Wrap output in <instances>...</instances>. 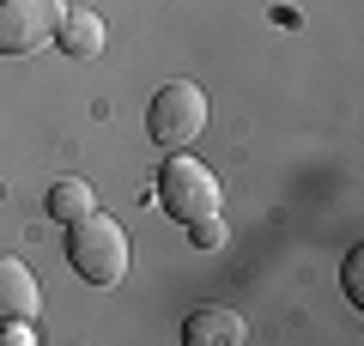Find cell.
Wrapping results in <instances>:
<instances>
[{
	"label": "cell",
	"instance_id": "5b68a950",
	"mask_svg": "<svg viewBox=\"0 0 364 346\" xmlns=\"http://www.w3.org/2000/svg\"><path fill=\"white\" fill-rule=\"evenodd\" d=\"M182 340L188 346H249V322L231 304H207L182 322Z\"/></svg>",
	"mask_w": 364,
	"mask_h": 346
},
{
	"label": "cell",
	"instance_id": "52a82bcc",
	"mask_svg": "<svg viewBox=\"0 0 364 346\" xmlns=\"http://www.w3.org/2000/svg\"><path fill=\"white\" fill-rule=\"evenodd\" d=\"M55 43H61L67 61H97L104 55V19L97 13H67L61 31H55Z\"/></svg>",
	"mask_w": 364,
	"mask_h": 346
},
{
	"label": "cell",
	"instance_id": "8992f818",
	"mask_svg": "<svg viewBox=\"0 0 364 346\" xmlns=\"http://www.w3.org/2000/svg\"><path fill=\"white\" fill-rule=\"evenodd\" d=\"M37 310H43V285H37V273H31L18 256H0V322L37 316Z\"/></svg>",
	"mask_w": 364,
	"mask_h": 346
},
{
	"label": "cell",
	"instance_id": "9c48e42d",
	"mask_svg": "<svg viewBox=\"0 0 364 346\" xmlns=\"http://www.w3.org/2000/svg\"><path fill=\"white\" fill-rule=\"evenodd\" d=\"M188 237H195V249H225V237H231V231H225L219 213H207V219H195V225H188Z\"/></svg>",
	"mask_w": 364,
	"mask_h": 346
},
{
	"label": "cell",
	"instance_id": "6da1fadb",
	"mask_svg": "<svg viewBox=\"0 0 364 346\" xmlns=\"http://www.w3.org/2000/svg\"><path fill=\"white\" fill-rule=\"evenodd\" d=\"M128 256H134L128 231H122L109 213H97V206H91L85 219L67 225V261H73V273H79L85 285H122Z\"/></svg>",
	"mask_w": 364,
	"mask_h": 346
},
{
	"label": "cell",
	"instance_id": "277c9868",
	"mask_svg": "<svg viewBox=\"0 0 364 346\" xmlns=\"http://www.w3.org/2000/svg\"><path fill=\"white\" fill-rule=\"evenodd\" d=\"M67 6L61 0H0V55H31L55 43Z\"/></svg>",
	"mask_w": 364,
	"mask_h": 346
},
{
	"label": "cell",
	"instance_id": "30bf717a",
	"mask_svg": "<svg viewBox=\"0 0 364 346\" xmlns=\"http://www.w3.org/2000/svg\"><path fill=\"white\" fill-rule=\"evenodd\" d=\"M37 316H13V322H0V346H37Z\"/></svg>",
	"mask_w": 364,
	"mask_h": 346
},
{
	"label": "cell",
	"instance_id": "3957f363",
	"mask_svg": "<svg viewBox=\"0 0 364 346\" xmlns=\"http://www.w3.org/2000/svg\"><path fill=\"white\" fill-rule=\"evenodd\" d=\"M158 206H164L176 225H195V219H207V213L225 206V189H219V177H213L200 158L176 152L164 170H158Z\"/></svg>",
	"mask_w": 364,
	"mask_h": 346
},
{
	"label": "cell",
	"instance_id": "ba28073f",
	"mask_svg": "<svg viewBox=\"0 0 364 346\" xmlns=\"http://www.w3.org/2000/svg\"><path fill=\"white\" fill-rule=\"evenodd\" d=\"M91 206H97V194H91V182H85V177H61L49 194H43V213H49V219H61V225L85 219Z\"/></svg>",
	"mask_w": 364,
	"mask_h": 346
},
{
	"label": "cell",
	"instance_id": "7a4b0ae2",
	"mask_svg": "<svg viewBox=\"0 0 364 346\" xmlns=\"http://www.w3.org/2000/svg\"><path fill=\"white\" fill-rule=\"evenodd\" d=\"M207 91L195 85V79H170V85L152 91V110H146V134H152L158 146H170V152H182L188 140H200L207 134Z\"/></svg>",
	"mask_w": 364,
	"mask_h": 346
},
{
	"label": "cell",
	"instance_id": "8fae6325",
	"mask_svg": "<svg viewBox=\"0 0 364 346\" xmlns=\"http://www.w3.org/2000/svg\"><path fill=\"white\" fill-rule=\"evenodd\" d=\"M340 285H346L352 310H358V304H364V249H352V256H346V268H340Z\"/></svg>",
	"mask_w": 364,
	"mask_h": 346
}]
</instances>
